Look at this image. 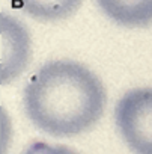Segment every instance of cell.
Returning <instances> with one entry per match:
<instances>
[{
  "label": "cell",
  "mask_w": 152,
  "mask_h": 154,
  "mask_svg": "<svg viewBox=\"0 0 152 154\" xmlns=\"http://www.w3.org/2000/svg\"><path fill=\"white\" fill-rule=\"evenodd\" d=\"M118 130L136 154H152V88L125 92L115 109Z\"/></svg>",
  "instance_id": "cell-2"
},
{
  "label": "cell",
  "mask_w": 152,
  "mask_h": 154,
  "mask_svg": "<svg viewBox=\"0 0 152 154\" xmlns=\"http://www.w3.org/2000/svg\"><path fill=\"white\" fill-rule=\"evenodd\" d=\"M2 83L9 80L23 71L29 59V35L26 29L9 15H2Z\"/></svg>",
  "instance_id": "cell-3"
},
{
  "label": "cell",
  "mask_w": 152,
  "mask_h": 154,
  "mask_svg": "<svg viewBox=\"0 0 152 154\" xmlns=\"http://www.w3.org/2000/svg\"><path fill=\"white\" fill-rule=\"evenodd\" d=\"M24 110L39 130L51 136H77L94 127L106 107V91L98 75L74 60L42 65L23 95Z\"/></svg>",
  "instance_id": "cell-1"
},
{
  "label": "cell",
  "mask_w": 152,
  "mask_h": 154,
  "mask_svg": "<svg viewBox=\"0 0 152 154\" xmlns=\"http://www.w3.org/2000/svg\"><path fill=\"white\" fill-rule=\"evenodd\" d=\"M12 3L38 20H60L77 11L82 0H12Z\"/></svg>",
  "instance_id": "cell-5"
},
{
  "label": "cell",
  "mask_w": 152,
  "mask_h": 154,
  "mask_svg": "<svg viewBox=\"0 0 152 154\" xmlns=\"http://www.w3.org/2000/svg\"><path fill=\"white\" fill-rule=\"evenodd\" d=\"M23 154H77V152L63 145H50L45 142H35Z\"/></svg>",
  "instance_id": "cell-6"
},
{
  "label": "cell",
  "mask_w": 152,
  "mask_h": 154,
  "mask_svg": "<svg viewBox=\"0 0 152 154\" xmlns=\"http://www.w3.org/2000/svg\"><path fill=\"white\" fill-rule=\"evenodd\" d=\"M97 3L118 24L142 27L152 23V0H97Z\"/></svg>",
  "instance_id": "cell-4"
}]
</instances>
